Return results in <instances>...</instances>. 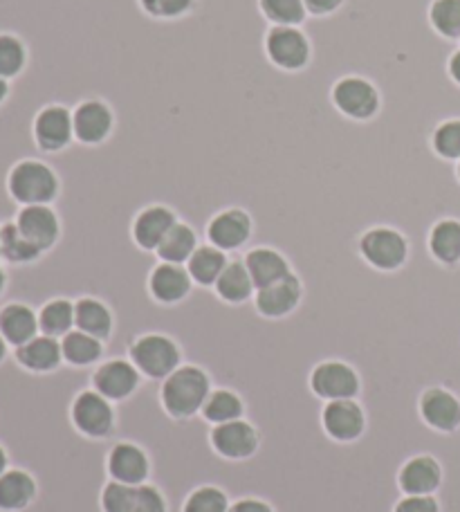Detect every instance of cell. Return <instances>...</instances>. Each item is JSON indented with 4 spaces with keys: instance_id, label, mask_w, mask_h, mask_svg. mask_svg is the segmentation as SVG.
Masks as SVG:
<instances>
[{
    "instance_id": "13",
    "label": "cell",
    "mask_w": 460,
    "mask_h": 512,
    "mask_svg": "<svg viewBox=\"0 0 460 512\" xmlns=\"http://www.w3.org/2000/svg\"><path fill=\"white\" fill-rule=\"evenodd\" d=\"M14 223L25 239L34 243L43 254L57 248L63 236L61 216L54 205H25L18 209Z\"/></svg>"
},
{
    "instance_id": "39",
    "label": "cell",
    "mask_w": 460,
    "mask_h": 512,
    "mask_svg": "<svg viewBox=\"0 0 460 512\" xmlns=\"http://www.w3.org/2000/svg\"><path fill=\"white\" fill-rule=\"evenodd\" d=\"M232 499L216 486H200L184 501L182 512H229Z\"/></svg>"
},
{
    "instance_id": "11",
    "label": "cell",
    "mask_w": 460,
    "mask_h": 512,
    "mask_svg": "<svg viewBox=\"0 0 460 512\" xmlns=\"http://www.w3.org/2000/svg\"><path fill=\"white\" fill-rule=\"evenodd\" d=\"M211 450L229 461H245L259 452L261 436L250 420H229V423L211 425L209 429Z\"/></svg>"
},
{
    "instance_id": "46",
    "label": "cell",
    "mask_w": 460,
    "mask_h": 512,
    "mask_svg": "<svg viewBox=\"0 0 460 512\" xmlns=\"http://www.w3.org/2000/svg\"><path fill=\"white\" fill-rule=\"evenodd\" d=\"M12 468V459H9V452H7V447L0 443V477H3V474Z\"/></svg>"
},
{
    "instance_id": "4",
    "label": "cell",
    "mask_w": 460,
    "mask_h": 512,
    "mask_svg": "<svg viewBox=\"0 0 460 512\" xmlns=\"http://www.w3.org/2000/svg\"><path fill=\"white\" fill-rule=\"evenodd\" d=\"M357 252L371 268L380 272L400 270L411 256L409 239L389 225H375L357 241Z\"/></svg>"
},
{
    "instance_id": "28",
    "label": "cell",
    "mask_w": 460,
    "mask_h": 512,
    "mask_svg": "<svg viewBox=\"0 0 460 512\" xmlns=\"http://www.w3.org/2000/svg\"><path fill=\"white\" fill-rule=\"evenodd\" d=\"M427 250L431 259L445 268H456L460 263V221L458 218H440L427 234Z\"/></svg>"
},
{
    "instance_id": "42",
    "label": "cell",
    "mask_w": 460,
    "mask_h": 512,
    "mask_svg": "<svg viewBox=\"0 0 460 512\" xmlns=\"http://www.w3.org/2000/svg\"><path fill=\"white\" fill-rule=\"evenodd\" d=\"M131 512H169L167 499H164L160 488L146 481L142 486H137V497Z\"/></svg>"
},
{
    "instance_id": "12",
    "label": "cell",
    "mask_w": 460,
    "mask_h": 512,
    "mask_svg": "<svg viewBox=\"0 0 460 512\" xmlns=\"http://www.w3.org/2000/svg\"><path fill=\"white\" fill-rule=\"evenodd\" d=\"M144 380L140 369L131 360L113 358L99 362L92 367L90 387L97 389L101 396H106L110 402H122L131 398Z\"/></svg>"
},
{
    "instance_id": "19",
    "label": "cell",
    "mask_w": 460,
    "mask_h": 512,
    "mask_svg": "<svg viewBox=\"0 0 460 512\" xmlns=\"http://www.w3.org/2000/svg\"><path fill=\"white\" fill-rule=\"evenodd\" d=\"M324 432L337 443H353L366 432V414L357 400H330L321 411Z\"/></svg>"
},
{
    "instance_id": "17",
    "label": "cell",
    "mask_w": 460,
    "mask_h": 512,
    "mask_svg": "<svg viewBox=\"0 0 460 512\" xmlns=\"http://www.w3.org/2000/svg\"><path fill=\"white\" fill-rule=\"evenodd\" d=\"M193 288H196V283H193L187 265L180 263L158 261L149 279H146V290H149L151 299L158 301L160 306L180 304V301L191 295Z\"/></svg>"
},
{
    "instance_id": "49",
    "label": "cell",
    "mask_w": 460,
    "mask_h": 512,
    "mask_svg": "<svg viewBox=\"0 0 460 512\" xmlns=\"http://www.w3.org/2000/svg\"><path fill=\"white\" fill-rule=\"evenodd\" d=\"M7 283H9V277H7V270L0 265V299H3L5 290H7Z\"/></svg>"
},
{
    "instance_id": "30",
    "label": "cell",
    "mask_w": 460,
    "mask_h": 512,
    "mask_svg": "<svg viewBox=\"0 0 460 512\" xmlns=\"http://www.w3.org/2000/svg\"><path fill=\"white\" fill-rule=\"evenodd\" d=\"M227 263H229L227 252L214 248L211 243H200L196 252L191 254V259L187 261V270L196 286L214 288L218 277L227 268Z\"/></svg>"
},
{
    "instance_id": "6",
    "label": "cell",
    "mask_w": 460,
    "mask_h": 512,
    "mask_svg": "<svg viewBox=\"0 0 460 512\" xmlns=\"http://www.w3.org/2000/svg\"><path fill=\"white\" fill-rule=\"evenodd\" d=\"M330 99L339 113L353 122H368L380 113L382 97L371 79L346 75L337 79L330 90Z\"/></svg>"
},
{
    "instance_id": "44",
    "label": "cell",
    "mask_w": 460,
    "mask_h": 512,
    "mask_svg": "<svg viewBox=\"0 0 460 512\" xmlns=\"http://www.w3.org/2000/svg\"><path fill=\"white\" fill-rule=\"evenodd\" d=\"M303 5L308 9V16L326 18L337 14L346 5V0H303Z\"/></svg>"
},
{
    "instance_id": "31",
    "label": "cell",
    "mask_w": 460,
    "mask_h": 512,
    "mask_svg": "<svg viewBox=\"0 0 460 512\" xmlns=\"http://www.w3.org/2000/svg\"><path fill=\"white\" fill-rule=\"evenodd\" d=\"M200 243L202 241H200L198 232L193 230V225H189L187 221H178L176 225H173V230L164 236L160 248L153 254L158 256V261H164V263L187 265L191 254L196 252Z\"/></svg>"
},
{
    "instance_id": "45",
    "label": "cell",
    "mask_w": 460,
    "mask_h": 512,
    "mask_svg": "<svg viewBox=\"0 0 460 512\" xmlns=\"http://www.w3.org/2000/svg\"><path fill=\"white\" fill-rule=\"evenodd\" d=\"M447 75L460 88V48L454 50L452 57L447 59Z\"/></svg>"
},
{
    "instance_id": "15",
    "label": "cell",
    "mask_w": 460,
    "mask_h": 512,
    "mask_svg": "<svg viewBox=\"0 0 460 512\" xmlns=\"http://www.w3.org/2000/svg\"><path fill=\"white\" fill-rule=\"evenodd\" d=\"M104 470L108 479L128 483V486H142L151 477V459L137 443L122 441L108 450Z\"/></svg>"
},
{
    "instance_id": "27",
    "label": "cell",
    "mask_w": 460,
    "mask_h": 512,
    "mask_svg": "<svg viewBox=\"0 0 460 512\" xmlns=\"http://www.w3.org/2000/svg\"><path fill=\"white\" fill-rule=\"evenodd\" d=\"M211 290L216 292V297L220 301H225V304H232V306L247 304V301L254 299L256 295L254 281L241 256H229L227 268L223 270V274H220L216 286Z\"/></svg>"
},
{
    "instance_id": "23",
    "label": "cell",
    "mask_w": 460,
    "mask_h": 512,
    "mask_svg": "<svg viewBox=\"0 0 460 512\" xmlns=\"http://www.w3.org/2000/svg\"><path fill=\"white\" fill-rule=\"evenodd\" d=\"M41 333L39 310L32 308L25 301H9L0 306V335L5 337L9 346L27 344Z\"/></svg>"
},
{
    "instance_id": "18",
    "label": "cell",
    "mask_w": 460,
    "mask_h": 512,
    "mask_svg": "<svg viewBox=\"0 0 460 512\" xmlns=\"http://www.w3.org/2000/svg\"><path fill=\"white\" fill-rule=\"evenodd\" d=\"M75 122V140L84 146H99L108 142L115 128V113L101 99H84L72 111Z\"/></svg>"
},
{
    "instance_id": "10",
    "label": "cell",
    "mask_w": 460,
    "mask_h": 512,
    "mask_svg": "<svg viewBox=\"0 0 460 512\" xmlns=\"http://www.w3.org/2000/svg\"><path fill=\"white\" fill-rule=\"evenodd\" d=\"M310 389L321 400H357L362 389L360 373L351 364L339 360H326L317 364L310 373Z\"/></svg>"
},
{
    "instance_id": "50",
    "label": "cell",
    "mask_w": 460,
    "mask_h": 512,
    "mask_svg": "<svg viewBox=\"0 0 460 512\" xmlns=\"http://www.w3.org/2000/svg\"><path fill=\"white\" fill-rule=\"evenodd\" d=\"M454 169H456V180L460 182V160L456 162V167H454Z\"/></svg>"
},
{
    "instance_id": "47",
    "label": "cell",
    "mask_w": 460,
    "mask_h": 512,
    "mask_svg": "<svg viewBox=\"0 0 460 512\" xmlns=\"http://www.w3.org/2000/svg\"><path fill=\"white\" fill-rule=\"evenodd\" d=\"M9 95H12V84H9L7 79L0 77V108L5 106V102L9 99Z\"/></svg>"
},
{
    "instance_id": "24",
    "label": "cell",
    "mask_w": 460,
    "mask_h": 512,
    "mask_svg": "<svg viewBox=\"0 0 460 512\" xmlns=\"http://www.w3.org/2000/svg\"><path fill=\"white\" fill-rule=\"evenodd\" d=\"M241 259L245 261L247 270H250L256 290L268 288L292 272L288 256L281 250L270 248V245H256V248H250L245 254H241Z\"/></svg>"
},
{
    "instance_id": "38",
    "label": "cell",
    "mask_w": 460,
    "mask_h": 512,
    "mask_svg": "<svg viewBox=\"0 0 460 512\" xmlns=\"http://www.w3.org/2000/svg\"><path fill=\"white\" fill-rule=\"evenodd\" d=\"M259 9L272 25L299 27L308 18L303 0H259Z\"/></svg>"
},
{
    "instance_id": "40",
    "label": "cell",
    "mask_w": 460,
    "mask_h": 512,
    "mask_svg": "<svg viewBox=\"0 0 460 512\" xmlns=\"http://www.w3.org/2000/svg\"><path fill=\"white\" fill-rule=\"evenodd\" d=\"M142 12L155 21H176L189 16L196 9L198 0H137Z\"/></svg>"
},
{
    "instance_id": "51",
    "label": "cell",
    "mask_w": 460,
    "mask_h": 512,
    "mask_svg": "<svg viewBox=\"0 0 460 512\" xmlns=\"http://www.w3.org/2000/svg\"><path fill=\"white\" fill-rule=\"evenodd\" d=\"M0 259H3V243H0Z\"/></svg>"
},
{
    "instance_id": "33",
    "label": "cell",
    "mask_w": 460,
    "mask_h": 512,
    "mask_svg": "<svg viewBox=\"0 0 460 512\" xmlns=\"http://www.w3.org/2000/svg\"><path fill=\"white\" fill-rule=\"evenodd\" d=\"M39 326L43 335L61 337L75 328V299L54 297L39 308Z\"/></svg>"
},
{
    "instance_id": "35",
    "label": "cell",
    "mask_w": 460,
    "mask_h": 512,
    "mask_svg": "<svg viewBox=\"0 0 460 512\" xmlns=\"http://www.w3.org/2000/svg\"><path fill=\"white\" fill-rule=\"evenodd\" d=\"M30 63V48L14 32H0V77L12 81L27 70Z\"/></svg>"
},
{
    "instance_id": "5",
    "label": "cell",
    "mask_w": 460,
    "mask_h": 512,
    "mask_svg": "<svg viewBox=\"0 0 460 512\" xmlns=\"http://www.w3.org/2000/svg\"><path fill=\"white\" fill-rule=\"evenodd\" d=\"M32 142L41 155H59L75 142L72 111L63 104H45L32 117Z\"/></svg>"
},
{
    "instance_id": "37",
    "label": "cell",
    "mask_w": 460,
    "mask_h": 512,
    "mask_svg": "<svg viewBox=\"0 0 460 512\" xmlns=\"http://www.w3.org/2000/svg\"><path fill=\"white\" fill-rule=\"evenodd\" d=\"M431 151L447 164L460 160V117L440 122L431 133Z\"/></svg>"
},
{
    "instance_id": "20",
    "label": "cell",
    "mask_w": 460,
    "mask_h": 512,
    "mask_svg": "<svg viewBox=\"0 0 460 512\" xmlns=\"http://www.w3.org/2000/svg\"><path fill=\"white\" fill-rule=\"evenodd\" d=\"M420 416L440 434H452L460 427V400L445 387H431L420 396Z\"/></svg>"
},
{
    "instance_id": "14",
    "label": "cell",
    "mask_w": 460,
    "mask_h": 512,
    "mask_svg": "<svg viewBox=\"0 0 460 512\" xmlns=\"http://www.w3.org/2000/svg\"><path fill=\"white\" fill-rule=\"evenodd\" d=\"M303 301V281L297 272L272 283L268 288L256 290L252 304L256 313L265 319H283L290 317Z\"/></svg>"
},
{
    "instance_id": "1",
    "label": "cell",
    "mask_w": 460,
    "mask_h": 512,
    "mask_svg": "<svg viewBox=\"0 0 460 512\" xmlns=\"http://www.w3.org/2000/svg\"><path fill=\"white\" fill-rule=\"evenodd\" d=\"M211 389H214V384H211L209 373L196 364L184 362L167 380L151 382L144 378L133 396L158 398L162 409L171 418H191L200 414Z\"/></svg>"
},
{
    "instance_id": "3",
    "label": "cell",
    "mask_w": 460,
    "mask_h": 512,
    "mask_svg": "<svg viewBox=\"0 0 460 512\" xmlns=\"http://www.w3.org/2000/svg\"><path fill=\"white\" fill-rule=\"evenodd\" d=\"M128 360L146 380L162 382L182 364V349L167 333H144L128 349Z\"/></svg>"
},
{
    "instance_id": "21",
    "label": "cell",
    "mask_w": 460,
    "mask_h": 512,
    "mask_svg": "<svg viewBox=\"0 0 460 512\" xmlns=\"http://www.w3.org/2000/svg\"><path fill=\"white\" fill-rule=\"evenodd\" d=\"M402 495H436L443 486V465L429 454H418L402 465L398 474Z\"/></svg>"
},
{
    "instance_id": "7",
    "label": "cell",
    "mask_w": 460,
    "mask_h": 512,
    "mask_svg": "<svg viewBox=\"0 0 460 512\" xmlns=\"http://www.w3.org/2000/svg\"><path fill=\"white\" fill-rule=\"evenodd\" d=\"M254 236V218L243 207H225L209 218L205 241L229 256H241Z\"/></svg>"
},
{
    "instance_id": "16",
    "label": "cell",
    "mask_w": 460,
    "mask_h": 512,
    "mask_svg": "<svg viewBox=\"0 0 460 512\" xmlns=\"http://www.w3.org/2000/svg\"><path fill=\"white\" fill-rule=\"evenodd\" d=\"M178 221L180 218L173 207L162 203L146 205L133 218L131 239L142 252H155Z\"/></svg>"
},
{
    "instance_id": "41",
    "label": "cell",
    "mask_w": 460,
    "mask_h": 512,
    "mask_svg": "<svg viewBox=\"0 0 460 512\" xmlns=\"http://www.w3.org/2000/svg\"><path fill=\"white\" fill-rule=\"evenodd\" d=\"M137 497V486L108 479L101 490V512H131Z\"/></svg>"
},
{
    "instance_id": "26",
    "label": "cell",
    "mask_w": 460,
    "mask_h": 512,
    "mask_svg": "<svg viewBox=\"0 0 460 512\" xmlns=\"http://www.w3.org/2000/svg\"><path fill=\"white\" fill-rule=\"evenodd\" d=\"M75 328L88 335H95L101 342H108L115 331L113 308L104 299L92 295L75 299Z\"/></svg>"
},
{
    "instance_id": "36",
    "label": "cell",
    "mask_w": 460,
    "mask_h": 512,
    "mask_svg": "<svg viewBox=\"0 0 460 512\" xmlns=\"http://www.w3.org/2000/svg\"><path fill=\"white\" fill-rule=\"evenodd\" d=\"M427 18L438 36L447 41H460V0H431Z\"/></svg>"
},
{
    "instance_id": "25",
    "label": "cell",
    "mask_w": 460,
    "mask_h": 512,
    "mask_svg": "<svg viewBox=\"0 0 460 512\" xmlns=\"http://www.w3.org/2000/svg\"><path fill=\"white\" fill-rule=\"evenodd\" d=\"M36 497H39V483L32 472L9 468L0 477V512H25Z\"/></svg>"
},
{
    "instance_id": "34",
    "label": "cell",
    "mask_w": 460,
    "mask_h": 512,
    "mask_svg": "<svg viewBox=\"0 0 460 512\" xmlns=\"http://www.w3.org/2000/svg\"><path fill=\"white\" fill-rule=\"evenodd\" d=\"M0 243H3V259L7 265H32L43 259V252L25 239L14 221L0 225Z\"/></svg>"
},
{
    "instance_id": "2",
    "label": "cell",
    "mask_w": 460,
    "mask_h": 512,
    "mask_svg": "<svg viewBox=\"0 0 460 512\" xmlns=\"http://www.w3.org/2000/svg\"><path fill=\"white\" fill-rule=\"evenodd\" d=\"M7 194L18 207L54 205L61 196V176L43 158H23L7 173Z\"/></svg>"
},
{
    "instance_id": "32",
    "label": "cell",
    "mask_w": 460,
    "mask_h": 512,
    "mask_svg": "<svg viewBox=\"0 0 460 512\" xmlns=\"http://www.w3.org/2000/svg\"><path fill=\"white\" fill-rule=\"evenodd\" d=\"M209 425L229 423V420H241L245 418V405L243 398L236 391L225 387H214L209 393L205 405H202L198 414Z\"/></svg>"
},
{
    "instance_id": "29",
    "label": "cell",
    "mask_w": 460,
    "mask_h": 512,
    "mask_svg": "<svg viewBox=\"0 0 460 512\" xmlns=\"http://www.w3.org/2000/svg\"><path fill=\"white\" fill-rule=\"evenodd\" d=\"M61 349L63 362L72 369H90L104 360V342L79 328H72L68 335L61 337Z\"/></svg>"
},
{
    "instance_id": "9",
    "label": "cell",
    "mask_w": 460,
    "mask_h": 512,
    "mask_svg": "<svg viewBox=\"0 0 460 512\" xmlns=\"http://www.w3.org/2000/svg\"><path fill=\"white\" fill-rule=\"evenodd\" d=\"M70 425L86 438H106L115 427V405L97 389L88 387L72 400Z\"/></svg>"
},
{
    "instance_id": "8",
    "label": "cell",
    "mask_w": 460,
    "mask_h": 512,
    "mask_svg": "<svg viewBox=\"0 0 460 512\" xmlns=\"http://www.w3.org/2000/svg\"><path fill=\"white\" fill-rule=\"evenodd\" d=\"M265 54L274 68L283 72H299L308 68L312 59V45L301 27L272 25L265 34Z\"/></svg>"
},
{
    "instance_id": "48",
    "label": "cell",
    "mask_w": 460,
    "mask_h": 512,
    "mask_svg": "<svg viewBox=\"0 0 460 512\" xmlns=\"http://www.w3.org/2000/svg\"><path fill=\"white\" fill-rule=\"evenodd\" d=\"M9 360V344L3 335H0V367Z\"/></svg>"
},
{
    "instance_id": "22",
    "label": "cell",
    "mask_w": 460,
    "mask_h": 512,
    "mask_svg": "<svg viewBox=\"0 0 460 512\" xmlns=\"http://www.w3.org/2000/svg\"><path fill=\"white\" fill-rule=\"evenodd\" d=\"M12 360L18 367L30 373H52L63 367V349L61 340L52 335L39 333L12 353Z\"/></svg>"
},
{
    "instance_id": "43",
    "label": "cell",
    "mask_w": 460,
    "mask_h": 512,
    "mask_svg": "<svg viewBox=\"0 0 460 512\" xmlns=\"http://www.w3.org/2000/svg\"><path fill=\"white\" fill-rule=\"evenodd\" d=\"M393 512H440V501L436 495H404Z\"/></svg>"
}]
</instances>
